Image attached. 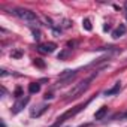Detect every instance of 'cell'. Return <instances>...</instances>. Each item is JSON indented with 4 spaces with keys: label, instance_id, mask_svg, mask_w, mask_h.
Wrapping results in <instances>:
<instances>
[{
    "label": "cell",
    "instance_id": "6da1fadb",
    "mask_svg": "<svg viewBox=\"0 0 127 127\" xmlns=\"http://www.w3.org/2000/svg\"><path fill=\"white\" fill-rule=\"evenodd\" d=\"M93 78H94V75L93 76H90V78H87V79H84V81H81L79 84H76L69 93H67V100H70V99H76V97H79L88 87H90V82L93 81Z\"/></svg>",
    "mask_w": 127,
    "mask_h": 127
},
{
    "label": "cell",
    "instance_id": "7a4b0ae2",
    "mask_svg": "<svg viewBox=\"0 0 127 127\" xmlns=\"http://www.w3.org/2000/svg\"><path fill=\"white\" fill-rule=\"evenodd\" d=\"M88 103H90V102H87V103H81V105H78V106H75V108L69 109L67 112H64V114L61 115V117H58V118H57V121H55V123H54L51 127H60V126H61L63 123H64L67 118H72V117H75L78 112H81V111H82V109H84V108L88 105Z\"/></svg>",
    "mask_w": 127,
    "mask_h": 127
},
{
    "label": "cell",
    "instance_id": "3957f363",
    "mask_svg": "<svg viewBox=\"0 0 127 127\" xmlns=\"http://www.w3.org/2000/svg\"><path fill=\"white\" fill-rule=\"evenodd\" d=\"M14 14H15L18 18L24 20V21H36V20H37L36 15H34V12H32V11H29V9H24V8H18V9H15Z\"/></svg>",
    "mask_w": 127,
    "mask_h": 127
},
{
    "label": "cell",
    "instance_id": "277c9868",
    "mask_svg": "<svg viewBox=\"0 0 127 127\" xmlns=\"http://www.w3.org/2000/svg\"><path fill=\"white\" fill-rule=\"evenodd\" d=\"M55 48H57V43H54V42H46V43H40V45L37 46V51L42 52V54H51V52L55 51Z\"/></svg>",
    "mask_w": 127,
    "mask_h": 127
},
{
    "label": "cell",
    "instance_id": "5b68a950",
    "mask_svg": "<svg viewBox=\"0 0 127 127\" xmlns=\"http://www.w3.org/2000/svg\"><path fill=\"white\" fill-rule=\"evenodd\" d=\"M27 103H29V97L20 99L18 102H15V105H14V108H12V114H18V112H21Z\"/></svg>",
    "mask_w": 127,
    "mask_h": 127
},
{
    "label": "cell",
    "instance_id": "8992f818",
    "mask_svg": "<svg viewBox=\"0 0 127 127\" xmlns=\"http://www.w3.org/2000/svg\"><path fill=\"white\" fill-rule=\"evenodd\" d=\"M48 108H49V106H48V105H45V103H42V105H37L34 109H32V112H30V117H33V118L36 117V118H37V117H40L43 112H46V109H48Z\"/></svg>",
    "mask_w": 127,
    "mask_h": 127
},
{
    "label": "cell",
    "instance_id": "52a82bcc",
    "mask_svg": "<svg viewBox=\"0 0 127 127\" xmlns=\"http://www.w3.org/2000/svg\"><path fill=\"white\" fill-rule=\"evenodd\" d=\"M124 33H126V26H124V24H120V26L112 32V37H114V39H118V37H121Z\"/></svg>",
    "mask_w": 127,
    "mask_h": 127
},
{
    "label": "cell",
    "instance_id": "ba28073f",
    "mask_svg": "<svg viewBox=\"0 0 127 127\" xmlns=\"http://www.w3.org/2000/svg\"><path fill=\"white\" fill-rule=\"evenodd\" d=\"M120 90H121L120 82H117L112 88H109V90H106V91H105V96H114V94H118V93H120Z\"/></svg>",
    "mask_w": 127,
    "mask_h": 127
},
{
    "label": "cell",
    "instance_id": "9c48e42d",
    "mask_svg": "<svg viewBox=\"0 0 127 127\" xmlns=\"http://www.w3.org/2000/svg\"><path fill=\"white\" fill-rule=\"evenodd\" d=\"M29 91H30V94L39 93V91H40V84H39V82H32V84L29 85Z\"/></svg>",
    "mask_w": 127,
    "mask_h": 127
},
{
    "label": "cell",
    "instance_id": "30bf717a",
    "mask_svg": "<svg viewBox=\"0 0 127 127\" xmlns=\"http://www.w3.org/2000/svg\"><path fill=\"white\" fill-rule=\"evenodd\" d=\"M106 112H108V108H106V106H102V108L94 114V118H96V120H102V118L106 115Z\"/></svg>",
    "mask_w": 127,
    "mask_h": 127
},
{
    "label": "cell",
    "instance_id": "8fae6325",
    "mask_svg": "<svg viewBox=\"0 0 127 127\" xmlns=\"http://www.w3.org/2000/svg\"><path fill=\"white\" fill-rule=\"evenodd\" d=\"M33 64H34L36 67H39V69H45V61H43L42 58H34Z\"/></svg>",
    "mask_w": 127,
    "mask_h": 127
},
{
    "label": "cell",
    "instance_id": "7c38bea8",
    "mask_svg": "<svg viewBox=\"0 0 127 127\" xmlns=\"http://www.w3.org/2000/svg\"><path fill=\"white\" fill-rule=\"evenodd\" d=\"M82 27H84L87 32H91V29H93V26H91V21H90L88 18H85V20L82 21Z\"/></svg>",
    "mask_w": 127,
    "mask_h": 127
},
{
    "label": "cell",
    "instance_id": "4fadbf2b",
    "mask_svg": "<svg viewBox=\"0 0 127 127\" xmlns=\"http://www.w3.org/2000/svg\"><path fill=\"white\" fill-rule=\"evenodd\" d=\"M112 120H127V111L126 112H120V114H115L112 117Z\"/></svg>",
    "mask_w": 127,
    "mask_h": 127
},
{
    "label": "cell",
    "instance_id": "5bb4252c",
    "mask_svg": "<svg viewBox=\"0 0 127 127\" xmlns=\"http://www.w3.org/2000/svg\"><path fill=\"white\" fill-rule=\"evenodd\" d=\"M14 96H15V97L23 96V88H21V87H17V88H15V93H14Z\"/></svg>",
    "mask_w": 127,
    "mask_h": 127
},
{
    "label": "cell",
    "instance_id": "9a60e30c",
    "mask_svg": "<svg viewBox=\"0 0 127 127\" xmlns=\"http://www.w3.org/2000/svg\"><path fill=\"white\" fill-rule=\"evenodd\" d=\"M69 52H70L69 49H64V51H63V52H61V54L58 55V60H63V58H64V57H66V55H67Z\"/></svg>",
    "mask_w": 127,
    "mask_h": 127
},
{
    "label": "cell",
    "instance_id": "2e32d148",
    "mask_svg": "<svg viewBox=\"0 0 127 127\" xmlns=\"http://www.w3.org/2000/svg\"><path fill=\"white\" fill-rule=\"evenodd\" d=\"M33 37H34L36 40H39V39H40V32H39V30H33Z\"/></svg>",
    "mask_w": 127,
    "mask_h": 127
},
{
    "label": "cell",
    "instance_id": "e0dca14e",
    "mask_svg": "<svg viewBox=\"0 0 127 127\" xmlns=\"http://www.w3.org/2000/svg\"><path fill=\"white\" fill-rule=\"evenodd\" d=\"M21 55H23V54H21V52H20V51H14V52H12V54H11V57H14V58H20V57H21Z\"/></svg>",
    "mask_w": 127,
    "mask_h": 127
},
{
    "label": "cell",
    "instance_id": "ac0fdd59",
    "mask_svg": "<svg viewBox=\"0 0 127 127\" xmlns=\"http://www.w3.org/2000/svg\"><path fill=\"white\" fill-rule=\"evenodd\" d=\"M43 97H45V99H46V100H48V99H52V97H54V96H52V94H51V93H46V94H45V96H43Z\"/></svg>",
    "mask_w": 127,
    "mask_h": 127
},
{
    "label": "cell",
    "instance_id": "d6986e66",
    "mask_svg": "<svg viewBox=\"0 0 127 127\" xmlns=\"http://www.w3.org/2000/svg\"><path fill=\"white\" fill-rule=\"evenodd\" d=\"M0 75H2V76H6V70H0Z\"/></svg>",
    "mask_w": 127,
    "mask_h": 127
},
{
    "label": "cell",
    "instance_id": "ffe728a7",
    "mask_svg": "<svg viewBox=\"0 0 127 127\" xmlns=\"http://www.w3.org/2000/svg\"><path fill=\"white\" fill-rule=\"evenodd\" d=\"M103 30H105V32H108V30H111V27H109V26H105V27H103Z\"/></svg>",
    "mask_w": 127,
    "mask_h": 127
},
{
    "label": "cell",
    "instance_id": "44dd1931",
    "mask_svg": "<svg viewBox=\"0 0 127 127\" xmlns=\"http://www.w3.org/2000/svg\"><path fill=\"white\" fill-rule=\"evenodd\" d=\"M126 18H127V11H126Z\"/></svg>",
    "mask_w": 127,
    "mask_h": 127
}]
</instances>
